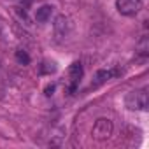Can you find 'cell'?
Instances as JSON below:
<instances>
[{
	"label": "cell",
	"instance_id": "8",
	"mask_svg": "<svg viewBox=\"0 0 149 149\" xmlns=\"http://www.w3.org/2000/svg\"><path fill=\"white\" fill-rule=\"evenodd\" d=\"M54 72H56V63L51 61V60H44L39 65V74H42V76H51Z\"/></svg>",
	"mask_w": 149,
	"mask_h": 149
},
{
	"label": "cell",
	"instance_id": "2",
	"mask_svg": "<svg viewBox=\"0 0 149 149\" xmlns=\"http://www.w3.org/2000/svg\"><path fill=\"white\" fill-rule=\"evenodd\" d=\"M112 130H114V125L109 118H98L93 125V130H91V135L95 140L98 142H104V140H109L111 135H112Z\"/></svg>",
	"mask_w": 149,
	"mask_h": 149
},
{
	"label": "cell",
	"instance_id": "9",
	"mask_svg": "<svg viewBox=\"0 0 149 149\" xmlns=\"http://www.w3.org/2000/svg\"><path fill=\"white\" fill-rule=\"evenodd\" d=\"M14 56H16V61L19 63V65H30V54L25 51V49H16V53H14Z\"/></svg>",
	"mask_w": 149,
	"mask_h": 149
},
{
	"label": "cell",
	"instance_id": "3",
	"mask_svg": "<svg viewBox=\"0 0 149 149\" xmlns=\"http://www.w3.org/2000/svg\"><path fill=\"white\" fill-rule=\"evenodd\" d=\"M116 9L121 16H135L142 9V0H116Z\"/></svg>",
	"mask_w": 149,
	"mask_h": 149
},
{
	"label": "cell",
	"instance_id": "10",
	"mask_svg": "<svg viewBox=\"0 0 149 149\" xmlns=\"http://www.w3.org/2000/svg\"><path fill=\"white\" fill-rule=\"evenodd\" d=\"M54 90H56V84H54V83H53V84H47L46 90H44V95H46V97H51V95L54 93Z\"/></svg>",
	"mask_w": 149,
	"mask_h": 149
},
{
	"label": "cell",
	"instance_id": "4",
	"mask_svg": "<svg viewBox=\"0 0 149 149\" xmlns=\"http://www.w3.org/2000/svg\"><path fill=\"white\" fill-rule=\"evenodd\" d=\"M83 77V63L81 61H74L70 67H68V81H70V86H68V91H76L79 81Z\"/></svg>",
	"mask_w": 149,
	"mask_h": 149
},
{
	"label": "cell",
	"instance_id": "5",
	"mask_svg": "<svg viewBox=\"0 0 149 149\" xmlns=\"http://www.w3.org/2000/svg\"><path fill=\"white\" fill-rule=\"evenodd\" d=\"M119 74V70H116V68H104V70H98L97 74H95V77H93V81H91V84H90V88H98V86H102V84H105L107 81H111L112 77H116Z\"/></svg>",
	"mask_w": 149,
	"mask_h": 149
},
{
	"label": "cell",
	"instance_id": "1",
	"mask_svg": "<svg viewBox=\"0 0 149 149\" xmlns=\"http://www.w3.org/2000/svg\"><path fill=\"white\" fill-rule=\"evenodd\" d=\"M125 107L130 111H146L147 109V90H132L125 97Z\"/></svg>",
	"mask_w": 149,
	"mask_h": 149
},
{
	"label": "cell",
	"instance_id": "6",
	"mask_svg": "<svg viewBox=\"0 0 149 149\" xmlns=\"http://www.w3.org/2000/svg\"><path fill=\"white\" fill-rule=\"evenodd\" d=\"M53 32L56 35V39H65L70 32V21L67 16L60 14L54 18V23H53Z\"/></svg>",
	"mask_w": 149,
	"mask_h": 149
},
{
	"label": "cell",
	"instance_id": "7",
	"mask_svg": "<svg viewBox=\"0 0 149 149\" xmlns=\"http://www.w3.org/2000/svg\"><path fill=\"white\" fill-rule=\"evenodd\" d=\"M53 11H54V7H53L51 4L40 6V7L35 11V21H37V23H47V21L51 19V16H53Z\"/></svg>",
	"mask_w": 149,
	"mask_h": 149
}]
</instances>
